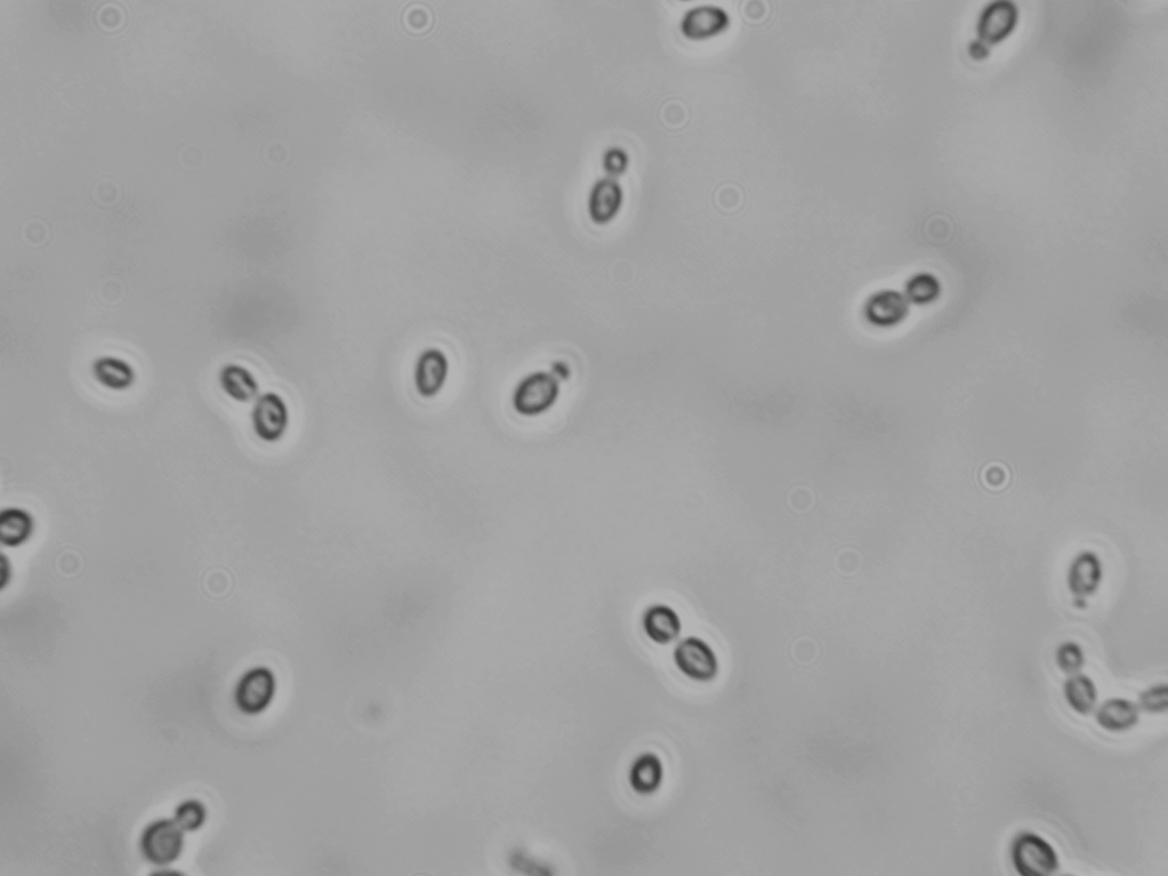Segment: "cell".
<instances>
[{
    "mask_svg": "<svg viewBox=\"0 0 1168 876\" xmlns=\"http://www.w3.org/2000/svg\"><path fill=\"white\" fill-rule=\"evenodd\" d=\"M551 373L557 377L560 382L566 381L571 375L569 366L566 363H563V361H557V363H554L551 368Z\"/></svg>",
    "mask_w": 1168,
    "mask_h": 876,
    "instance_id": "cb8c5ba5",
    "label": "cell"
},
{
    "mask_svg": "<svg viewBox=\"0 0 1168 876\" xmlns=\"http://www.w3.org/2000/svg\"><path fill=\"white\" fill-rule=\"evenodd\" d=\"M1138 706L1141 712L1149 715L1165 714L1168 710V686L1166 683L1150 686L1139 695Z\"/></svg>",
    "mask_w": 1168,
    "mask_h": 876,
    "instance_id": "7402d4cb",
    "label": "cell"
},
{
    "mask_svg": "<svg viewBox=\"0 0 1168 876\" xmlns=\"http://www.w3.org/2000/svg\"><path fill=\"white\" fill-rule=\"evenodd\" d=\"M644 634L660 646L672 644L682 632L681 617L671 606L654 604L644 610L642 616Z\"/></svg>",
    "mask_w": 1168,
    "mask_h": 876,
    "instance_id": "8fae6325",
    "label": "cell"
},
{
    "mask_svg": "<svg viewBox=\"0 0 1168 876\" xmlns=\"http://www.w3.org/2000/svg\"><path fill=\"white\" fill-rule=\"evenodd\" d=\"M291 413L286 400L276 392H265L255 400L252 427L257 438L276 444L286 436Z\"/></svg>",
    "mask_w": 1168,
    "mask_h": 876,
    "instance_id": "5b68a950",
    "label": "cell"
},
{
    "mask_svg": "<svg viewBox=\"0 0 1168 876\" xmlns=\"http://www.w3.org/2000/svg\"><path fill=\"white\" fill-rule=\"evenodd\" d=\"M184 833L174 819H158L150 823L140 841L143 857L160 867L175 863L183 854Z\"/></svg>",
    "mask_w": 1168,
    "mask_h": 876,
    "instance_id": "3957f363",
    "label": "cell"
},
{
    "mask_svg": "<svg viewBox=\"0 0 1168 876\" xmlns=\"http://www.w3.org/2000/svg\"><path fill=\"white\" fill-rule=\"evenodd\" d=\"M673 659L678 670L692 681L706 683L718 678L719 658L702 638L682 639L674 649Z\"/></svg>",
    "mask_w": 1168,
    "mask_h": 876,
    "instance_id": "277c9868",
    "label": "cell"
},
{
    "mask_svg": "<svg viewBox=\"0 0 1168 876\" xmlns=\"http://www.w3.org/2000/svg\"><path fill=\"white\" fill-rule=\"evenodd\" d=\"M628 165H630V157L627 152L620 147H610L603 152L602 166L604 172L610 178H617L626 172Z\"/></svg>",
    "mask_w": 1168,
    "mask_h": 876,
    "instance_id": "603a6c76",
    "label": "cell"
},
{
    "mask_svg": "<svg viewBox=\"0 0 1168 876\" xmlns=\"http://www.w3.org/2000/svg\"><path fill=\"white\" fill-rule=\"evenodd\" d=\"M1010 861L1020 876H1052L1060 870V857L1049 840L1035 832L1023 831L1010 846Z\"/></svg>",
    "mask_w": 1168,
    "mask_h": 876,
    "instance_id": "6da1fadb",
    "label": "cell"
},
{
    "mask_svg": "<svg viewBox=\"0 0 1168 876\" xmlns=\"http://www.w3.org/2000/svg\"><path fill=\"white\" fill-rule=\"evenodd\" d=\"M173 819L185 833L197 832L206 823L207 809L199 800H185L176 807Z\"/></svg>",
    "mask_w": 1168,
    "mask_h": 876,
    "instance_id": "d6986e66",
    "label": "cell"
},
{
    "mask_svg": "<svg viewBox=\"0 0 1168 876\" xmlns=\"http://www.w3.org/2000/svg\"><path fill=\"white\" fill-rule=\"evenodd\" d=\"M275 694V675L267 667H254L239 680L235 702L241 712L255 715L268 709Z\"/></svg>",
    "mask_w": 1168,
    "mask_h": 876,
    "instance_id": "8992f818",
    "label": "cell"
},
{
    "mask_svg": "<svg viewBox=\"0 0 1168 876\" xmlns=\"http://www.w3.org/2000/svg\"><path fill=\"white\" fill-rule=\"evenodd\" d=\"M1098 726L1110 734H1124L1137 727L1141 718L1138 703L1124 697H1111L1094 711Z\"/></svg>",
    "mask_w": 1168,
    "mask_h": 876,
    "instance_id": "30bf717a",
    "label": "cell"
},
{
    "mask_svg": "<svg viewBox=\"0 0 1168 876\" xmlns=\"http://www.w3.org/2000/svg\"><path fill=\"white\" fill-rule=\"evenodd\" d=\"M1055 664L1058 669L1066 674L1074 675L1081 673L1085 664V656L1081 646L1074 641L1063 642L1055 652Z\"/></svg>",
    "mask_w": 1168,
    "mask_h": 876,
    "instance_id": "44dd1931",
    "label": "cell"
},
{
    "mask_svg": "<svg viewBox=\"0 0 1168 876\" xmlns=\"http://www.w3.org/2000/svg\"><path fill=\"white\" fill-rule=\"evenodd\" d=\"M35 521L20 508H8L0 513V541L8 548H18L34 534Z\"/></svg>",
    "mask_w": 1168,
    "mask_h": 876,
    "instance_id": "e0dca14e",
    "label": "cell"
},
{
    "mask_svg": "<svg viewBox=\"0 0 1168 876\" xmlns=\"http://www.w3.org/2000/svg\"><path fill=\"white\" fill-rule=\"evenodd\" d=\"M92 375L102 388L117 392L131 389L136 380L133 366L115 356L96 359L92 365Z\"/></svg>",
    "mask_w": 1168,
    "mask_h": 876,
    "instance_id": "5bb4252c",
    "label": "cell"
},
{
    "mask_svg": "<svg viewBox=\"0 0 1168 876\" xmlns=\"http://www.w3.org/2000/svg\"><path fill=\"white\" fill-rule=\"evenodd\" d=\"M665 769L662 759L654 752L639 755L628 773L632 790L642 797H649L660 790L664 783Z\"/></svg>",
    "mask_w": 1168,
    "mask_h": 876,
    "instance_id": "7c38bea8",
    "label": "cell"
},
{
    "mask_svg": "<svg viewBox=\"0 0 1168 876\" xmlns=\"http://www.w3.org/2000/svg\"><path fill=\"white\" fill-rule=\"evenodd\" d=\"M940 291L938 279L930 273H918L907 284L908 299L918 304L933 302L939 296Z\"/></svg>",
    "mask_w": 1168,
    "mask_h": 876,
    "instance_id": "ffe728a7",
    "label": "cell"
},
{
    "mask_svg": "<svg viewBox=\"0 0 1168 876\" xmlns=\"http://www.w3.org/2000/svg\"><path fill=\"white\" fill-rule=\"evenodd\" d=\"M450 374L447 353L439 348H428L417 356L413 369V383L417 395L433 399L445 390Z\"/></svg>",
    "mask_w": 1168,
    "mask_h": 876,
    "instance_id": "52a82bcc",
    "label": "cell"
},
{
    "mask_svg": "<svg viewBox=\"0 0 1168 876\" xmlns=\"http://www.w3.org/2000/svg\"><path fill=\"white\" fill-rule=\"evenodd\" d=\"M219 383L225 395L237 403H252L260 397L259 381L245 366L224 365L219 373Z\"/></svg>",
    "mask_w": 1168,
    "mask_h": 876,
    "instance_id": "4fadbf2b",
    "label": "cell"
},
{
    "mask_svg": "<svg viewBox=\"0 0 1168 876\" xmlns=\"http://www.w3.org/2000/svg\"><path fill=\"white\" fill-rule=\"evenodd\" d=\"M908 301L898 292L885 291L875 294L866 305V316L875 325L892 326L907 316Z\"/></svg>",
    "mask_w": 1168,
    "mask_h": 876,
    "instance_id": "2e32d148",
    "label": "cell"
},
{
    "mask_svg": "<svg viewBox=\"0 0 1168 876\" xmlns=\"http://www.w3.org/2000/svg\"><path fill=\"white\" fill-rule=\"evenodd\" d=\"M1070 588L1076 596H1090L1098 589L1101 580V566L1098 557L1084 553L1077 557L1069 574Z\"/></svg>",
    "mask_w": 1168,
    "mask_h": 876,
    "instance_id": "ac0fdd59",
    "label": "cell"
},
{
    "mask_svg": "<svg viewBox=\"0 0 1168 876\" xmlns=\"http://www.w3.org/2000/svg\"><path fill=\"white\" fill-rule=\"evenodd\" d=\"M1063 697L1076 714L1089 717L1099 705V690L1089 675H1069L1063 683Z\"/></svg>",
    "mask_w": 1168,
    "mask_h": 876,
    "instance_id": "9a60e30c",
    "label": "cell"
},
{
    "mask_svg": "<svg viewBox=\"0 0 1168 876\" xmlns=\"http://www.w3.org/2000/svg\"><path fill=\"white\" fill-rule=\"evenodd\" d=\"M729 24V13L723 7L704 4L691 7L684 12L680 30L688 39L707 40L721 35L729 28Z\"/></svg>",
    "mask_w": 1168,
    "mask_h": 876,
    "instance_id": "ba28073f",
    "label": "cell"
},
{
    "mask_svg": "<svg viewBox=\"0 0 1168 876\" xmlns=\"http://www.w3.org/2000/svg\"><path fill=\"white\" fill-rule=\"evenodd\" d=\"M561 395L560 381L551 372L538 371L523 377L513 391L512 405L521 416L537 417L550 412Z\"/></svg>",
    "mask_w": 1168,
    "mask_h": 876,
    "instance_id": "7a4b0ae2",
    "label": "cell"
},
{
    "mask_svg": "<svg viewBox=\"0 0 1168 876\" xmlns=\"http://www.w3.org/2000/svg\"><path fill=\"white\" fill-rule=\"evenodd\" d=\"M624 203V190L610 176L596 180L587 199V211L595 224L604 225L616 219Z\"/></svg>",
    "mask_w": 1168,
    "mask_h": 876,
    "instance_id": "9c48e42d",
    "label": "cell"
}]
</instances>
